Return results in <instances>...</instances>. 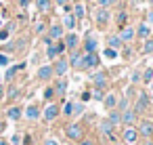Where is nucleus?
<instances>
[{
  "mask_svg": "<svg viewBox=\"0 0 153 145\" xmlns=\"http://www.w3.org/2000/svg\"><path fill=\"white\" fill-rule=\"evenodd\" d=\"M97 65H99V57H97L94 53H84V55L80 57V63H78L80 70H92V67H97Z\"/></svg>",
  "mask_w": 153,
  "mask_h": 145,
  "instance_id": "nucleus-1",
  "label": "nucleus"
},
{
  "mask_svg": "<svg viewBox=\"0 0 153 145\" xmlns=\"http://www.w3.org/2000/svg\"><path fill=\"white\" fill-rule=\"evenodd\" d=\"M65 135L71 139V141H82V135H84V128L80 126V124H69L67 128H65Z\"/></svg>",
  "mask_w": 153,
  "mask_h": 145,
  "instance_id": "nucleus-2",
  "label": "nucleus"
},
{
  "mask_svg": "<svg viewBox=\"0 0 153 145\" xmlns=\"http://www.w3.org/2000/svg\"><path fill=\"white\" fill-rule=\"evenodd\" d=\"M122 139H124V143H126V145H134V143L138 141V130H136V128H132V126H128V128H124Z\"/></svg>",
  "mask_w": 153,
  "mask_h": 145,
  "instance_id": "nucleus-3",
  "label": "nucleus"
},
{
  "mask_svg": "<svg viewBox=\"0 0 153 145\" xmlns=\"http://www.w3.org/2000/svg\"><path fill=\"white\" fill-rule=\"evenodd\" d=\"M147 107H149V97H147V93H138L136 103H134V114H143Z\"/></svg>",
  "mask_w": 153,
  "mask_h": 145,
  "instance_id": "nucleus-4",
  "label": "nucleus"
},
{
  "mask_svg": "<svg viewBox=\"0 0 153 145\" xmlns=\"http://www.w3.org/2000/svg\"><path fill=\"white\" fill-rule=\"evenodd\" d=\"M138 135L151 139V137H153V122H151V120H143L140 126H138Z\"/></svg>",
  "mask_w": 153,
  "mask_h": 145,
  "instance_id": "nucleus-5",
  "label": "nucleus"
},
{
  "mask_svg": "<svg viewBox=\"0 0 153 145\" xmlns=\"http://www.w3.org/2000/svg\"><path fill=\"white\" fill-rule=\"evenodd\" d=\"M65 51V44L63 42H57V44H48V49H46V55H48V59H55L57 55H61Z\"/></svg>",
  "mask_w": 153,
  "mask_h": 145,
  "instance_id": "nucleus-6",
  "label": "nucleus"
},
{
  "mask_svg": "<svg viewBox=\"0 0 153 145\" xmlns=\"http://www.w3.org/2000/svg\"><path fill=\"white\" fill-rule=\"evenodd\" d=\"M84 111V105L82 103H65V109H63V114L65 116H74V114H82Z\"/></svg>",
  "mask_w": 153,
  "mask_h": 145,
  "instance_id": "nucleus-7",
  "label": "nucleus"
},
{
  "mask_svg": "<svg viewBox=\"0 0 153 145\" xmlns=\"http://www.w3.org/2000/svg\"><path fill=\"white\" fill-rule=\"evenodd\" d=\"M57 116H59V105L57 103H48V107L44 109V120L46 122H53Z\"/></svg>",
  "mask_w": 153,
  "mask_h": 145,
  "instance_id": "nucleus-8",
  "label": "nucleus"
},
{
  "mask_svg": "<svg viewBox=\"0 0 153 145\" xmlns=\"http://www.w3.org/2000/svg\"><path fill=\"white\" fill-rule=\"evenodd\" d=\"M67 67H69V65H67V61H65V59H59V61L55 63V67H53V74H55V76H59V78H63V76H65V72H67Z\"/></svg>",
  "mask_w": 153,
  "mask_h": 145,
  "instance_id": "nucleus-9",
  "label": "nucleus"
},
{
  "mask_svg": "<svg viewBox=\"0 0 153 145\" xmlns=\"http://www.w3.org/2000/svg\"><path fill=\"white\" fill-rule=\"evenodd\" d=\"M122 42H130L132 38H134V28H120V36H117Z\"/></svg>",
  "mask_w": 153,
  "mask_h": 145,
  "instance_id": "nucleus-10",
  "label": "nucleus"
},
{
  "mask_svg": "<svg viewBox=\"0 0 153 145\" xmlns=\"http://www.w3.org/2000/svg\"><path fill=\"white\" fill-rule=\"evenodd\" d=\"M92 82H94V86H97L99 90H103L105 84H107V76H105L103 72H97V74L92 76Z\"/></svg>",
  "mask_w": 153,
  "mask_h": 145,
  "instance_id": "nucleus-11",
  "label": "nucleus"
},
{
  "mask_svg": "<svg viewBox=\"0 0 153 145\" xmlns=\"http://www.w3.org/2000/svg\"><path fill=\"white\" fill-rule=\"evenodd\" d=\"M101 132H103L107 139H111V141H113V126H111V122H109V120H103V122H101Z\"/></svg>",
  "mask_w": 153,
  "mask_h": 145,
  "instance_id": "nucleus-12",
  "label": "nucleus"
},
{
  "mask_svg": "<svg viewBox=\"0 0 153 145\" xmlns=\"http://www.w3.org/2000/svg\"><path fill=\"white\" fill-rule=\"evenodd\" d=\"M25 118H27V120H38V118H40V109H38V105H27V109H25Z\"/></svg>",
  "mask_w": 153,
  "mask_h": 145,
  "instance_id": "nucleus-13",
  "label": "nucleus"
},
{
  "mask_svg": "<svg viewBox=\"0 0 153 145\" xmlns=\"http://www.w3.org/2000/svg\"><path fill=\"white\" fill-rule=\"evenodd\" d=\"M65 49H69V51H76V46H78V36L76 34H69V36H65Z\"/></svg>",
  "mask_w": 153,
  "mask_h": 145,
  "instance_id": "nucleus-14",
  "label": "nucleus"
},
{
  "mask_svg": "<svg viewBox=\"0 0 153 145\" xmlns=\"http://www.w3.org/2000/svg\"><path fill=\"white\" fill-rule=\"evenodd\" d=\"M51 78H53V67L44 65L38 70V80H51Z\"/></svg>",
  "mask_w": 153,
  "mask_h": 145,
  "instance_id": "nucleus-15",
  "label": "nucleus"
},
{
  "mask_svg": "<svg viewBox=\"0 0 153 145\" xmlns=\"http://www.w3.org/2000/svg\"><path fill=\"white\" fill-rule=\"evenodd\" d=\"M53 90H55L59 97H63V95H65V90H67V80H65V78H61V80L55 84V88H53Z\"/></svg>",
  "mask_w": 153,
  "mask_h": 145,
  "instance_id": "nucleus-16",
  "label": "nucleus"
},
{
  "mask_svg": "<svg viewBox=\"0 0 153 145\" xmlns=\"http://www.w3.org/2000/svg\"><path fill=\"white\" fill-rule=\"evenodd\" d=\"M134 120H136L134 109H126V111H122V122H124V124H132Z\"/></svg>",
  "mask_w": 153,
  "mask_h": 145,
  "instance_id": "nucleus-17",
  "label": "nucleus"
},
{
  "mask_svg": "<svg viewBox=\"0 0 153 145\" xmlns=\"http://www.w3.org/2000/svg\"><path fill=\"white\" fill-rule=\"evenodd\" d=\"M84 51L86 53H94L97 51V40L92 36H86V42H84Z\"/></svg>",
  "mask_w": 153,
  "mask_h": 145,
  "instance_id": "nucleus-18",
  "label": "nucleus"
},
{
  "mask_svg": "<svg viewBox=\"0 0 153 145\" xmlns=\"http://www.w3.org/2000/svg\"><path fill=\"white\" fill-rule=\"evenodd\" d=\"M23 67H25V63H19V65H15V67L7 70V74H4V80H13V78H15V74H17V72H21Z\"/></svg>",
  "mask_w": 153,
  "mask_h": 145,
  "instance_id": "nucleus-19",
  "label": "nucleus"
},
{
  "mask_svg": "<svg viewBox=\"0 0 153 145\" xmlns=\"http://www.w3.org/2000/svg\"><path fill=\"white\" fill-rule=\"evenodd\" d=\"M107 120L111 122V126H117V124H122V114H120V111H115V109H111Z\"/></svg>",
  "mask_w": 153,
  "mask_h": 145,
  "instance_id": "nucleus-20",
  "label": "nucleus"
},
{
  "mask_svg": "<svg viewBox=\"0 0 153 145\" xmlns=\"http://www.w3.org/2000/svg\"><path fill=\"white\" fill-rule=\"evenodd\" d=\"M61 36H63V28H61V25H53V28H51L48 38H51V40H59Z\"/></svg>",
  "mask_w": 153,
  "mask_h": 145,
  "instance_id": "nucleus-21",
  "label": "nucleus"
},
{
  "mask_svg": "<svg viewBox=\"0 0 153 145\" xmlns=\"http://www.w3.org/2000/svg\"><path fill=\"white\" fill-rule=\"evenodd\" d=\"M103 101H105V107L107 109H113L115 105H117V97L111 93V95H107V97H103Z\"/></svg>",
  "mask_w": 153,
  "mask_h": 145,
  "instance_id": "nucleus-22",
  "label": "nucleus"
},
{
  "mask_svg": "<svg viewBox=\"0 0 153 145\" xmlns=\"http://www.w3.org/2000/svg\"><path fill=\"white\" fill-rule=\"evenodd\" d=\"M51 0H36V7H38V11H42V13H48L51 11Z\"/></svg>",
  "mask_w": 153,
  "mask_h": 145,
  "instance_id": "nucleus-23",
  "label": "nucleus"
},
{
  "mask_svg": "<svg viewBox=\"0 0 153 145\" xmlns=\"http://www.w3.org/2000/svg\"><path fill=\"white\" fill-rule=\"evenodd\" d=\"M97 19H99V25H105V23L109 21V11H107V9H101L99 15H97Z\"/></svg>",
  "mask_w": 153,
  "mask_h": 145,
  "instance_id": "nucleus-24",
  "label": "nucleus"
},
{
  "mask_svg": "<svg viewBox=\"0 0 153 145\" xmlns=\"http://www.w3.org/2000/svg\"><path fill=\"white\" fill-rule=\"evenodd\" d=\"M80 53L78 51H71V55H69V59H67V65H74V67H78V63H80Z\"/></svg>",
  "mask_w": 153,
  "mask_h": 145,
  "instance_id": "nucleus-25",
  "label": "nucleus"
},
{
  "mask_svg": "<svg viewBox=\"0 0 153 145\" xmlns=\"http://www.w3.org/2000/svg\"><path fill=\"white\" fill-rule=\"evenodd\" d=\"M63 25H65L67 30H74V28H76V17H74V15H65V17H63Z\"/></svg>",
  "mask_w": 153,
  "mask_h": 145,
  "instance_id": "nucleus-26",
  "label": "nucleus"
},
{
  "mask_svg": "<svg viewBox=\"0 0 153 145\" xmlns=\"http://www.w3.org/2000/svg\"><path fill=\"white\" fill-rule=\"evenodd\" d=\"M140 80H143L145 84H151V82H153V67H147L145 74L140 76Z\"/></svg>",
  "mask_w": 153,
  "mask_h": 145,
  "instance_id": "nucleus-27",
  "label": "nucleus"
},
{
  "mask_svg": "<svg viewBox=\"0 0 153 145\" xmlns=\"http://www.w3.org/2000/svg\"><path fill=\"white\" fill-rule=\"evenodd\" d=\"M7 116H9L11 120H19V118H21V107H11V109L7 111Z\"/></svg>",
  "mask_w": 153,
  "mask_h": 145,
  "instance_id": "nucleus-28",
  "label": "nucleus"
},
{
  "mask_svg": "<svg viewBox=\"0 0 153 145\" xmlns=\"http://www.w3.org/2000/svg\"><path fill=\"white\" fill-rule=\"evenodd\" d=\"M86 15V9H84V4H76V9H74V17L76 19H82Z\"/></svg>",
  "mask_w": 153,
  "mask_h": 145,
  "instance_id": "nucleus-29",
  "label": "nucleus"
},
{
  "mask_svg": "<svg viewBox=\"0 0 153 145\" xmlns=\"http://www.w3.org/2000/svg\"><path fill=\"white\" fill-rule=\"evenodd\" d=\"M149 34H151V28H149L147 23L138 25V36H140V38H149Z\"/></svg>",
  "mask_w": 153,
  "mask_h": 145,
  "instance_id": "nucleus-30",
  "label": "nucleus"
},
{
  "mask_svg": "<svg viewBox=\"0 0 153 145\" xmlns=\"http://www.w3.org/2000/svg\"><path fill=\"white\" fill-rule=\"evenodd\" d=\"M107 42H109V49H113V51H115V49H120V46H122V40H120V38H117V36H111V38H109V40H107Z\"/></svg>",
  "mask_w": 153,
  "mask_h": 145,
  "instance_id": "nucleus-31",
  "label": "nucleus"
},
{
  "mask_svg": "<svg viewBox=\"0 0 153 145\" xmlns=\"http://www.w3.org/2000/svg\"><path fill=\"white\" fill-rule=\"evenodd\" d=\"M117 107H120V114H122V111H126V109H128V99H126V97H122V99L117 101Z\"/></svg>",
  "mask_w": 153,
  "mask_h": 145,
  "instance_id": "nucleus-32",
  "label": "nucleus"
},
{
  "mask_svg": "<svg viewBox=\"0 0 153 145\" xmlns=\"http://www.w3.org/2000/svg\"><path fill=\"white\" fill-rule=\"evenodd\" d=\"M7 97H9V99H17V97H19V88H17V86H11Z\"/></svg>",
  "mask_w": 153,
  "mask_h": 145,
  "instance_id": "nucleus-33",
  "label": "nucleus"
},
{
  "mask_svg": "<svg viewBox=\"0 0 153 145\" xmlns=\"http://www.w3.org/2000/svg\"><path fill=\"white\" fill-rule=\"evenodd\" d=\"M143 51H145V53H153V38H147V42H145Z\"/></svg>",
  "mask_w": 153,
  "mask_h": 145,
  "instance_id": "nucleus-34",
  "label": "nucleus"
},
{
  "mask_svg": "<svg viewBox=\"0 0 153 145\" xmlns=\"http://www.w3.org/2000/svg\"><path fill=\"white\" fill-rule=\"evenodd\" d=\"M105 57H107V59H115V57H117V53H115L113 49H105Z\"/></svg>",
  "mask_w": 153,
  "mask_h": 145,
  "instance_id": "nucleus-35",
  "label": "nucleus"
},
{
  "mask_svg": "<svg viewBox=\"0 0 153 145\" xmlns=\"http://www.w3.org/2000/svg\"><path fill=\"white\" fill-rule=\"evenodd\" d=\"M117 23H120V28H124V23H126V13H120V15H117Z\"/></svg>",
  "mask_w": 153,
  "mask_h": 145,
  "instance_id": "nucleus-36",
  "label": "nucleus"
},
{
  "mask_svg": "<svg viewBox=\"0 0 153 145\" xmlns=\"http://www.w3.org/2000/svg\"><path fill=\"white\" fill-rule=\"evenodd\" d=\"M113 2H115V0H99V4H101L103 9H105V7H109V4H113Z\"/></svg>",
  "mask_w": 153,
  "mask_h": 145,
  "instance_id": "nucleus-37",
  "label": "nucleus"
},
{
  "mask_svg": "<svg viewBox=\"0 0 153 145\" xmlns=\"http://www.w3.org/2000/svg\"><path fill=\"white\" fill-rule=\"evenodd\" d=\"M92 97H94V99H99V101H103V97H105V95H103V90H99V88H97Z\"/></svg>",
  "mask_w": 153,
  "mask_h": 145,
  "instance_id": "nucleus-38",
  "label": "nucleus"
},
{
  "mask_svg": "<svg viewBox=\"0 0 153 145\" xmlns=\"http://www.w3.org/2000/svg\"><path fill=\"white\" fill-rule=\"evenodd\" d=\"M0 65H9V57L0 53Z\"/></svg>",
  "mask_w": 153,
  "mask_h": 145,
  "instance_id": "nucleus-39",
  "label": "nucleus"
},
{
  "mask_svg": "<svg viewBox=\"0 0 153 145\" xmlns=\"http://www.w3.org/2000/svg\"><path fill=\"white\" fill-rule=\"evenodd\" d=\"M36 32H38V34H42V32H44V23H42V21H38V23H36Z\"/></svg>",
  "mask_w": 153,
  "mask_h": 145,
  "instance_id": "nucleus-40",
  "label": "nucleus"
},
{
  "mask_svg": "<svg viewBox=\"0 0 153 145\" xmlns=\"http://www.w3.org/2000/svg\"><path fill=\"white\" fill-rule=\"evenodd\" d=\"M53 95H55L53 88H46V90H44V97H46V99H53Z\"/></svg>",
  "mask_w": 153,
  "mask_h": 145,
  "instance_id": "nucleus-41",
  "label": "nucleus"
},
{
  "mask_svg": "<svg viewBox=\"0 0 153 145\" xmlns=\"http://www.w3.org/2000/svg\"><path fill=\"white\" fill-rule=\"evenodd\" d=\"M9 32L11 30H2V32H0V40H7L9 38Z\"/></svg>",
  "mask_w": 153,
  "mask_h": 145,
  "instance_id": "nucleus-42",
  "label": "nucleus"
},
{
  "mask_svg": "<svg viewBox=\"0 0 153 145\" xmlns=\"http://www.w3.org/2000/svg\"><path fill=\"white\" fill-rule=\"evenodd\" d=\"M138 80H140V74L134 72V74H132V82H138Z\"/></svg>",
  "mask_w": 153,
  "mask_h": 145,
  "instance_id": "nucleus-43",
  "label": "nucleus"
},
{
  "mask_svg": "<svg viewBox=\"0 0 153 145\" xmlns=\"http://www.w3.org/2000/svg\"><path fill=\"white\" fill-rule=\"evenodd\" d=\"M80 145H94V143H92L90 139H82V141H80Z\"/></svg>",
  "mask_w": 153,
  "mask_h": 145,
  "instance_id": "nucleus-44",
  "label": "nucleus"
},
{
  "mask_svg": "<svg viewBox=\"0 0 153 145\" xmlns=\"http://www.w3.org/2000/svg\"><path fill=\"white\" fill-rule=\"evenodd\" d=\"M90 97H92V95H90V93H82V101H88V99H90Z\"/></svg>",
  "mask_w": 153,
  "mask_h": 145,
  "instance_id": "nucleus-45",
  "label": "nucleus"
},
{
  "mask_svg": "<svg viewBox=\"0 0 153 145\" xmlns=\"http://www.w3.org/2000/svg\"><path fill=\"white\" fill-rule=\"evenodd\" d=\"M44 145H59V143H57L55 139H46V143H44Z\"/></svg>",
  "mask_w": 153,
  "mask_h": 145,
  "instance_id": "nucleus-46",
  "label": "nucleus"
},
{
  "mask_svg": "<svg viewBox=\"0 0 153 145\" xmlns=\"http://www.w3.org/2000/svg\"><path fill=\"white\" fill-rule=\"evenodd\" d=\"M0 99H4V86L0 84Z\"/></svg>",
  "mask_w": 153,
  "mask_h": 145,
  "instance_id": "nucleus-47",
  "label": "nucleus"
},
{
  "mask_svg": "<svg viewBox=\"0 0 153 145\" xmlns=\"http://www.w3.org/2000/svg\"><path fill=\"white\" fill-rule=\"evenodd\" d=\"M2 130H4V122H2V120H0V132H2Z\"/></svg>",
  "mask_w": 153,
  "mask_h": 145,
  "instance_id": "nucleus-48",
  "label": "nucleus"
},
{
  "mask_svg": "<svg viewBox=\"0 0 153 145\" xmlns=\"http://www.w3.org/2000/svg\"><path fill=\"white\" fill-rule=\"evenodd\" d=\"M19 4H21V7H25V4H27V0H19Z\"/></svg>",
  "mask_w": 153,
  "mask_h": 145,
  "instance_id": "nucleus-49",
  "label": "nucleus"
},
{
  "mask_svg": "<svg viewBox=\"0 0 153 145\" xmlns=\"http://www.w3.org/2000/svg\"><path fill=\"white\" fill-rule=\"evenodd\" d=\"M149 21H151V23H153V11H151V13H149Z\"/></svg>",
  "mask_w": 153,
  "mask_h": 145,
  "instance_id": "nucleus-50",
  "label": "nucleus"
},
{
  "mask_svg": "<svg viewBox=\"0 0 153 145\" xmlns=\"http://www.w3.org/2000/svg\"><path fill=\"white\" fill-rule=\"evenodd\" d=\"M55 2H57V4H65V0H55Z\"/></svg>",
  "mask_w": 153,
  "mask_h": 145,
  "instance_id": "nucleus-51",
  "label": "nucleus"
},
{
  "mask_svg": "<svg viewBox=\"0 0 153 145\" xmlns=\"http://www.w3.org/2000/svg\"><path fill=\"white\" fill-rule=\"evenodd\" d=\"M0 145H9V143H7V141H4V139H0Z\"/></svg>",
  "mask_w": 153,
  "mask_h": 145,
  "instance_id": "nucleus-52",
  "label": "nucleus"
},
{
  "mask_svg": "<svg viewBox=\"0 0 153 145\" xmlns=\"http://www.w3.org/2000/svg\"><path fill=\"white\" fill-rule=\"evenodd\" d=\"M145 145H153V141H147V143H145Z\"/></svg>",
  "mask_w": 153,
  "mask_h": 145,
  "instance_id": "nucleus-53",
  "label": "nucleus"
},
{
  "mask_svg": "<svg viewBox=\"0 0 153 145\" xmlns=\"http://www.w3.org/2000/svg\"><path fill=\"white\" fill-rule=\"evenodd\" d=\"M151 101H153V95H151Z\"/></svg>",
  "mask_w": 153,
  "mask_h": 145,
  "instance_id": "nucleus-54",
  "label": "nucleus"
},
{
  "mask_svg": "<svg viewBox=\"0 0 153 145\" xmlns=\"http://www.w3.org/2000/svg\"><path fill=\"white\" fill-rule=\"evenodd\" d=\"M151 88H153V82H151Z\"/></svg>",
  "mask_w": 153,
  "mask_h": 145,
  "instance_id": "nucleus-55",
  "label": "nucleus"
},
{
  "mask_svg": "<svg viewBox=\"0 0 153 145\" xmlns=\"http://www.w3.org/2000/svg\"><path fill=\"white\" fill-rule=\"evenodd\" d=\"M0 78H2V76H0Z\"/></svg>",
  "mask_w": 153,
  "mask_h": 145,
  "instance_id": "nucleus-56",
  "label": "nucleus"
},
{
  "mask_svg": "<svg viewBox=\"0 0 153 145\" xmlns=\"http://www.w3.org/2000/svg\"><path fill=\"white\" fill-rule=\"evenodd\" d=\"M0 120H2V118H0Z\"/></svg>",
  "mask_w": 153,
  "mask_h": 145,
  "instance_id": "nucleus-57",
  "label": "nucleus"
}]
</instances>
